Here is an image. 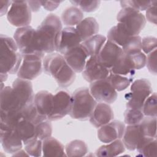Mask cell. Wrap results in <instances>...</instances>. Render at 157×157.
I'll return each mask as SVG.
<instances>
[{
	"instance_id": "cell-1",
	"label": "cell",
	"mask_w": 157,
	"mask_h": 157,
	"mask_svg": "<svg viewBox=\"0 0 157 157\" xmlns=\"http://www.w3.org/2000/svg\"><path fill=\"white\" fill-rule=\"evenodd\" d=\"M62 29L61 20L58 16L53 13L48 15L36 29V45L42 55L55 51V37Z\"/></svg>"
},
{
	"instance_id": "cell-2",
	"label": "cell",
	"mask_w": 157,
	"mask_h": 157,
	"mask_svg": "<svg viewBox=\"0 0 157 157\" xmlns=\"http://www.w3.org/2000/svg\"><path fill=\"white\" fill-rule=\"evenodd\" d=\"M0 73H17L22 61V55L12 38L1 34Z\"/></svg>"
},
{
	"instance_id": "cell-3",
	"label": "cell",
	"mask_w": 157,
	"mask_h": 157,
	"mask_svg": "<svg viewBox=\"0 0 157 157\" xmlns=\"http://www.w3.org/2000/svg\"><path fill=\"white\" fill-rule=\"evenodd\" d=\"M72 105L69 115L73 119L81 121L87 120L91 115L97 101L91 94L89 88H80L71 96Z\"/></svg>"
},
{
	"instance_id": "cell-4",
	"label": "cell",
	"mask_w": 157,
	"mask_h": 157,
	"mask_svg": "<svg viewBox=\"0 0 157 157\" xmlns=\"http://www.w3.org/2000/svg\"><path fill=\"white\" fill-rule=\"evenodd\" d=\"M117 25L130 37L139 36L147 21L140 12L129 7L122 8L117 14Z\"/></svg>"
},
{
	"instance_id": "cell-5",
	"label": "cell",
	"mask_w": 157,
	"mask_h": 157,
	"mask_svg": "<svg viewBox=\"0 0 157 157\" xmlns=\"http://www.w3.org/2000/svg\"><path fill=\"white\" fill-rule=\"evenodd\" d=\"M153 93L151 85L146 78H139L132 82L130 92L124 95L126 107L142 110L145 101Z\"/></svg>"
},
{
	"instance_id": "cell-6",
	"label": "cell",
	"mask_w": 157,
	"mask_h": 157,
	"mask_svg": "<svg viewBox=\"0 0 157 157\" xmlns=\"http://www.w3.org/2000/svg\"><path fill=\"white\" fill-rule=\"evenodd\" d=\"M13 39L21 55H35L44 58L37 49L36 43V29L30 26L18 28L16 29Z\"/></svg>"
},
{
	"instance_id": "cell-7",
	"label": "cell",
	"mask_w": 157,
	"mask_h": 157,
	"mask_svg": "<svg viewBox=\"0 0 157 157\" xmlns=\"http://www.w3.org/2000/svg\"><path fill=\"white\" fill-rule=\"evenodd\" d=\"M8 21L14 26L21 28L29 26L31 10L26 1H13L7 13Z\"/></svg>"
},
{
	"instance_id": "cell-8",
	"label": "cell",
	"mask_w": 157,
	"mask_h": 157,
	"mask_svg": "<svg viewBox=\"0 0 157 157\" xmlns=\"http://www.w3.org/2000/svg\"><path fill=\"white\" fill-rule=\"evenodd\" d=\"M42 58L35 55H22V61L17 72L18 78L32 80L37 78L43 69Z\"/></svg>"
},
{
	"instance_id": "cell-9",
	"label": "cell",
	"mask_w": 157,
	"mask_h": 157,
	"mask_svg": "<svg viewBox=\"0 0 157 157\" xmlns=\"http://www.w3.org/2000/svg\"><path fill=\"white\" fill-rule=\"evenodd\" d=\"M82 40L74 27H66L59 31L55 40V51L64 55L68 50L78 46Z\"/></svg>"
},
{
	"instance_id": "cell-10",
	"label": "cell",
	"mask_w": 157,
	"mask_h": 157,
	"mask_svg": "<svg viewBox=\"0 0 157 157\" xmlns=\"http://www.w3.org/2000/svg\"><path fill=\"white\" fill-rule=\"evenodd\" d=\"M90 92L93 98L99 102L113 103L117 98V92L106 78L90 83Z\"/></svg>"
},
{
	"instance_id": "cell-11",
	"label": "cell",
	"mask_w": 157,
	"mask_h": 157,
	"mask_svg": "<svg viewBox=\"0 0 157 157\" xmlns=\"http://www.w3.org/2000/svg\"><path fill=\"white\" fill-rule=\"evenodd\" d=\"M72 105L71 96L66 91H59L53 96V108L47 120L56 121L69 114Z\"/></svg>"
},
{
	"instance_id": "cell-12",
	"label": "cell",
	"mask_w": 157,
	"mask_h": 157,
	"mask_svg": "<svg viewBox=\"0 0 157 157\" xmlns=\"http://www.w3.org/2000/svg\"><path fill=\"white\" fill-rule=\"evenodd\" d=\"M125 129V124L119 120H112L109 123L101 126L98 130V139L108 144L117 139H121Z\"/></svg>"
},
{
	"instance_id": "cell-13",
	"label": "cell",
	"mask_w": 157,
	"mask_h": 157,
	"mask_svg": "<svg viewBox=\"0 0 157 157\" xmlns=\"http://www.w3.org/2000/svg\"><path fill=\"white\" fill-rule=\"evenodd\" d=\"M82 72L84 79L91 83L106 78L110 73V70L101 64L98 61L96 56H90L88 58Z\"/></svg>"
},
{
	"instance_id": "cell-14",
	"label": "cell",
	"mask_w": 157,
	"mask_h": 157,
	"mask_svg": "<svg viewBox=\"0 0 157 157\" xmlns=\"http://www.w3.org/2000/svg\"><path fill=\"white\" fill-rule=\"evenodd\" d=\"M123 54V52L120 47L107 39L96 58L101 64L110 69Z\"/></svg>"
},
{
	"instance_id": "cell-15",
	"label": "cell",
	"mask_w": 157,
	"mask_h": 157,
	"mask_svg": "<svg viewBox=\"0 0 157 157\" xmlns=\"http://www.w3.org/2000/svg\"><path fill=\"white\" fill-rule=\"evenodd\" d=\"M12 87L22 109L28 105L34 103L35 95L33 89V85L30 80L18 78L13 82Z\"/></svg>"
},
{
	"instance_id": "cell-16",
	"label": "cell",
	"mask_w": 157,
	"mask_h": 157,
	"mask_svg": "<svg viewBox=\"0 0 157 157\" xmlns=\"http://www.w3.org/2000/svg\"><path fill=\"white\" fill-rule=\"evenodd\" d=\"M63 56L66 63L76 73L82 72L83 71L89 58L81 44L68 50Z\"/></svg>"
},
{
	"instance_id": "cell-17",
	"label": "cell",
	"mask_w": 157,
	"mask_h": 157,
	"mask_svg": "<svg viewBox=\"0 0 157 157\" xmlns=\"http://www.w3.org/2000/svg\"><path fill=\"white\" fill-rule=\"evenodd\" d=\"M54 95L51 93L41 90L34 96V104L38 115L44 120H47L53 108Z\"/></svg>"
},
{
	"instance_id": "cell-18",
	"label": "cell",
	"mask_w": 157,
	"mask_h": 157,
	"mask_svg": "<svg viewBox=\"0 0 157 157\" xmlns=\"http://www.w3.org/2000/svg\"><path fill=\"white\" fill-rule=\"evenodd\" d=\"M113 117V112L111 107L108 104L99 102L96 104L89 120L92 125L99 128L111 121Z\"/></svg>"
},
{
	"instance_id": "cell-19",
	"label": "cell",
	"mask_w": 157,
	"mask_h": 157,
	"mask_svg": "<svg viewBox=\"0 0 157 157\" xmlns=\"http://www.w3.org/2000/svg\"><path fill=\"white\" fill-rule=\"evenodd\" d=\"M1 144L4 150L10 154H14L21 149L23 142L15 129L0 130Z\"/></svg>"
},
{
	"instance_id": "cell-20",
	"label": "cell",
	"mask_w": 157,
	"mask_h": 157,
	"mask_svg": "<svg viewBox=\"0 0 157 157\" xmlns=\"http://www.w3.org/2000/svg\"><path fill=\"white\" fill-rule=\"evenodd\" d=\"M0 107L1 111L5 112H17L22 109L12 87L6 86L1 90Z\"/></svg>"
},
{
	"instance_id": "cell-21",
	"label": "cell",
	"mask_w": 157,
	"mask_h": 157,
	"mask_svg": "<svg viewBox=\"0 0 157 157\" xmlns=\"http://www.w3.org/2000/svg\"><path fill=\"white\" fill-rule=\"evenodd\" d=\"M66 63L61 54L54 52L48 53L43 58V69L46 74L53 77Z\"/></svg>"
},
{
	"instance_id": "cell-22",
	"label": "cell",
	"mask_w": 157,
	"mask_h": 157,
	"mask_svg": "<svg viewBox=\"0 0 157 157\" xmlns=\"http://www.w3.org/2000/svg\"><path fill=\"white\" fill-rule=\"evenodd\" d=\"M75 29L82 42L97 34L99 32V26L94 18L87 17L83 18L76 25Z\"/></svg>"
},
{
	"instance_id": "cell-23",
	"label": "cell",
	"mask_w": 157,
	"mask_h": 157,
	"mask_svg": "<svg viewBox=\"0 0 157 157\" xmlns=\"http://www.w3.org/2000/svg\"><path fill=\"white\" fill-rule=\"evenodd\" d=\"M139 124L128 125L125 127L121 139L124 147L130 151L136 149V147L143 137Z\"/></svg>"
},
{
	"instance_id": "cell-24",
	"label": "cell",
	"mask_w": 157,
	"mask_h": 157,
	"mask_svg": "<svg viewBox=\"0 0 157 157\" xmlns=\"http://www.w3.org/2000/svg\"><path fill=\"white\" fill-rule=\"evenodd\" d=\"M42 153L44 156H66L65 147L57 139L50 137L42 140Z\"/></svg>"
},
{
	"instance_id": "cell-25",
	"label": "cell",
	"mask_w": 157,
	"mask_h": 157,
	"mask_svg": "<svg viewBox=\"0 0 157 157\" xmlns=\"http://www.w3.org/2000/svg\"><path fill=\"white\" fill-rule=\"evenodd\" d=\"M110 72L133 80L135 75V70L128 57L123 53L117 62L109 69Z\"/></svg>"
},
{
	"instance_id": "cell-26",
	"label": "cell",
	"mask_w": 157,
	"mask_h": 157,
	"mask_svg": "<svg viewBox=\"0 0 157 157\" xmlns=\"http://www.w3.org/2000/svg\"><path fill=\"white\" fill-rule=\"evenodd\" d=\"M15 130L24 145L36 138V124L28 120H20L15 127Z\"/></svg>"
},
{
	"instance_id": "cell-27",
	"label": "cell",
	"mask_w": 157,
	"mask_h": 157,
	"mask_svg": "<svg viewBox=\"0 0 157 157\" xmlns=\"http://www.w3.org/2000/svg\"><path fill=\"white\" fill-rule=\"evenodd\" d=\"M107 40V38L100 34H96L81 43L88 57L96 56Z\"/></svg>"
},
{
	"instance_id": "cell-28",
	"label": "cell",
	"mask_w": 157,
	"mask_h": 157,
	"mask_svg": "<svg viewBox=\"0 0 157 157\" xmlns=\"http://www.w3.org/2000/svg\"><path fill=\"white\" fill-rule=\"evenodd\" d=\"M125 147L121 139H117L101 146L96 151L97 156H116L124 152Z\"/></svg>"
},
{
	"instance_id": "cell-29",
	"label": "cell",
	"mask_w": 157,
	"mask_h": 157,
	"mask_svg": "<svg viewBox=\"0 0 157 157\" xmlns=\"http://www.w3.org/2000/svg\"><path fill=\"white\" fill-rule=\"evenodd\" d=\"M61 21L68 27H74L77 25L83 19L82 11L75 6H71L66 9L61 14Z\"/></svg>"
},
{
	"instance_id": "cell-30",
	"label": "cell",
	"mask_w": 157,
	"mask_h": 157,
	"mask_svg": "<svg viewBox=\"0 0 157 157\" xmlns=\"http://www.w3.org/2000/svg\"><path fill=\"white\" fill-rule=\"evenodd\" d=\"M156 138L143 137L136 149L139 155L142 156H156Z\"/></svg>"
},
{
	"instance_id": "cell-31",
	"label": "cell",
	"mask_w": 157,
	"mask_h": 157,
	"mask_svg": "<svg viewBox=\"0 0 157 157\" xmlns=\"http://www.w3.org/2000/svg\"><path fill=\"white\" fill-rule=\"evenodd\" d=\"M75 77V72L66 63L53 78L59 86L65 88L70 86L74 82Z\"/></svg>"
},
{
	"instance_id": "cell-32",
	"label": "cell",
	"mask_w": 157,
	"mask_h": 157,
	"mask_svg": "<svg viewBox=\"0 0 157 157\" xmlns=\"http://www.w3.org/2000/svg\"><path fill=\"white\" fill-rule=\"evenodd\" d=\"M65 152L67 156H83L88 153V146L82 140H74L65 146Z\"/></svg>"
},
{
	"instance_id": "cell-33",
	"label": "cell",
	"mask_w": 157,
	"mask_h": 157,
	"mask_svg": "<svg viewBox=\"0 0 157 157\" xmlns=\"http://www.w3.org/2000/svg\"><path fill=\"white\" fill-rule=\"evenodd\" d=\"M139 125L143 136L156 138V117H144Z\"/></svg>"
},
{
	"instance_id": "cell-34",
	"label": "cell",
	"mask_w": 157,
	"mask_h": 157,
	"mask_svg": "<svg viewBox=\"0 0 157 157\" xmlns=\"http://www.w3.org/2000/svg\"><path fill=\"white\" fill-rule=\"evenodd\" d=\"M107 40L115 43L121 48L131 37L128 36L117 25H116L109 29L107 33Z\"/></svg>"
},
{
	"instance_id": "cell-35",
	"label": "cell",
	"mask_w": 157,
	"mask_h": 157,
	"mask_svg": "<svg viewBox=\"0 0 157 157\" xmlns=\"http://www.w3.org/2000/svg\"><path fill=\"white\" fill-rule=\"evenodd\" d=\"M107 79L117 91H121L126 90L132 82V79L110 72L107 77Z\"/></svg>"
},
{
	"instance_id": "cell-36",
	"label": "cell",
	"mask_w": 157,
	"mask_h": 157,
	"mask_svg": "<svg viewBox=\"0 0 157 157\" xmlns=\"http://www.w3.org/2000/svg\"><path fill=\"white\" fill-rule=\"evenodd\" d=\"M157 97L156 93H152L145 101L142 112L145 117H156L157 115Z\"/></svg>"
},
{
	"instance_id": "cell-37",
	"label": "cell",
	"mask_w": 157,
	"mask_h": 157,
	"mask_svg": "<svg viewBox=\"0 0 157 157\" xmlns=\"http://www.w3.org/2000/svg\"><path fill=\"white\" fill-rule=\"evenodd\" d=\"M142 110L127 108L124 112V121L128 125L139 124L144 118Z\"/></svg>"
},
{
	"instance_id": "cell-38",
	"label": "cell",
	"mask_w": 157,
	"mask_h": 157,
	"mask_svg": "<svg viewBox=\"0 0 157 157\" xmlns=\"http://www.w3.org/2000/svg\"><path fill=\"white\" fill-rule=\"evenodd\" d=\"M52 134V125L50 121L44 120L36 124V137L44 140L50 137Z\"/></svg>"
},
{
	"instance_id": "cell-39",
	"label": "cell",
	"mask_w": 157,
	"mask_h": 157,
	"mask_svg": "<svg viewBox=\"0 0 157 157\" xmlns=\"http://www.w3.org/2000/svg\"><path fill=\"white\" fill-rule=\"evenodd\" d=\"M141 40L142 38L139 36L131 37L128 42L121 47L123 53L131 54L141 52Z\"/></svg>"
},
{
	"instance_id": "cell-40",
	"label": "cell",
	"mask_w": 157,
	"mask_h": 157,
	"mask_svg": "<svg viewBox=\"0 0 157 157\" xmlns=\"http://www.w3.org/2000/svg\"><path fill=\"white\" fill-rule=\"evenodd\" d=\"M25 150L29 156L39 157L42 156V140L34 139L25 145Z\"/></svg>"
},
{
	"instance_id": "cell-41",
	"label": "cell",
	"mask_w": 157,
	"mask_h": 157,
	"mask_svg": "<svg viewBox=\"0 0 157 157\" xmlns=\"http://www.w3.org/2000/svg\"><path fill=\"white\" fill-rule=\"evenodd\" d=\"M74 6L79 8L82 11L85 12H92L95 11L99 6L100 1H71Z\"/></svg>"
},
{
	"instance_id": "cell-42",
	"label": "cell",
	"mask_w": 157,
	"mask_h": 157,
	"mask_svg": "<svg viewBox=\"0 0 157 157\" xmlns=\"http://www.w3.org/2000/svg\"><path fill=\"white\" fill-rule=\"evenodd\" d=\"M126 55L128 56L134 70L142 69L146 65L147 56L142 51Z\"/></svg>"
},
{
	"instance_id": "cell-43",
	"label": "cell",
	"mask_w": 157,
	"mask_h": 157,
	"mask_svg": "<svg viewBox=\"0 0 157 157\" xmlns=\"http://www.w3.org/2000/svg\"><path fill=\"white\" fill-rule=\"evenodd\" d=\"M151 1H121L120 5L122 8L129 7L137 11L146 10L151 4Z\"/></svg>"
},
{
	"instance_id": "cell-44",
	"label": "cell",
	"mask_w": 157,
	"mask_h": 157,
	"mask_svg": "<svg viewBox=\"0 0 157 157\" xmlns=\"http://www.w3.org/2000/svg\"><path fill=\"white\" fill-rule=\"evenodd\" d=\"M156 38L153 36H146L142 39L141 49L145 54H148L156 50Z\"/></svg>"
},
{
	"instance_id": "cell-45",
	"label": "cell",
	"mask_w": 157,
	"mask_h": 157,
	"mask_svg": "<svg viewBox=\"0 0 157 157\" xmlns=\"http://www.w3.org/2000/svg\"><path fill=\"white\" fill-rule=\"evenodd\" d=\"M146 66L148 71L153 74H156V50L148 53L147 56Z\"/></svg>"
},
{
	"instance_id": "cell-46",
	"label": "cell",
	"mask_w": 157,
	"mask_h": 157,
	"mask_svg": "<svg viewBox=\"0 0 157 157\" xmlns=\"http://www.w3.org/2000/svg\"><path fill=\"white\" fill-rule=\"evenodd\" d=\"M156 4L157 1H152L151 6L146 10L145 13V19L149 22L156 24Z\"/></svg>"
},
{
	"instance_id": "cell-47",
	"label": "cell",
	"mask_w": 157,
	"mask_h": 157,
	"mask_svg": "<svg viewBox=\"0 0 157 157\" xmlns=\"http://www.w3.org/2000/svg\"><path fill=\"white\" fill-rule=\"evenodd\" d=\"M41 6L47 10L52 11L56 9L61 1H40Z\"/></svg>"
},
{
	"instance_id": "cell-48",
	"label": "cell",
	"mask_w": 157,
	"mask_h": 157,
	"mask_svg": "<svg viewBox=\"0 0 157 157\" xmlns=\"http://www.w3.org/2000/svg\"><path fill=\"white\" fill-rule=\"evenodd\" d=\"M12 1H0L1 16H3L6 13H7L12 4Z\"/></svg>"
},
{
	"instance_id": "cell-49",
	"label": "cell",
	"mask_w": 157,
	"mask_h": 157,
	"mask_svg": "<svg viewBox=\"0 0 157 157\" xmlns=\"http://www.w3.org/2000/svg\"><path fill=\"white\" fill-rule=\"evenodd\" d=\"M28 4L31 10V12H37L41 6L40 1H27Z\"/></svg>"
},
{
	"instance_id": "cell-50",
	"label": "cell",
	"mask_w": 157,
	"mask_h": 157,
	"mask_svg": "<svg viewBox=\"0 0 157 157\" xmlns=\"http://www.w3.org/2000/svg\"><path fill=\"white\" fill-rule=\"evenodd\" d=\"M29 156V155H28V153L25 151V150H20L19 151H17L16 153H15L14 154H13V156Z\"/></svg>"
},
{
	"instance_id": "cell-51",
	"label": "cell",
	"mask_w": 157,
	"mask_h": 157,
	"mask_svg": "<svg viewBox=\"0 0 157 157\" xmlns=\"http://www.w3.org/2000/svg\"><path fill=\"white\" fill-rule=\"evenodd\" d=\"M7 74H4V73H1V82L6 81L7 78Z\"/></svg>"
}]
</instances>
